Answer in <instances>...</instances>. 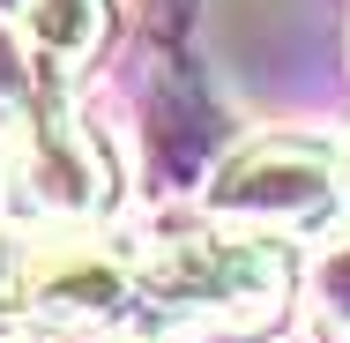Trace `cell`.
<instances>
[{"mask_svg": "<svg viewBox=\"0 0 350 343\" xmlns=\"http://www.w3.org/2000/svg\"><path fill=\"white\" fill-rule=\"evenodd\" d=\"M142 269V298L164 306V314H187V321H209V329H269L291 298V254H283L269 231H172L157 239L135 262Z\"/></svg>", "mask_w": 350, "mask_h": 343, "instance_id": "6da1fadb", "label": "cell"}, {"mask_svg": "<svg viewBox=\"0 0 350 343\" xmlns=\"http://www.w3.org/2000/svg\"><path fill=\"white\" fill-rule=\"evenodd\" d=\"M336 179H343L336 149H321L306 135H261V142H246L239 157H224V172L209 187V216L254 224V231L313 224L336 202Z\"/></svg>", "mask_w": 350, "mask_h": 343, "instance_id": "7a4b0ae2", "label": "cell"}, {"mask_svg": "<svg viewBox=\"0 0 350 343\" xmlns=\"http://www.w3.org/2000/svg\"><path fill=\"white\" fill-rule=\"evenodd\" d=\"M15 142V179H23V202L38 216H60V224H82V216H105L112 209V164L105 149L68 120V105L45 90L15 127H0Z\"/></svg>", "mask_w": 350, "mask_h": 343, "instance_id": "3957f363", "label": "cell"}, {"mask_svg": "<svg viewBox=\"0 0 350 343\" xmlns=\"http://www.w3.org/2000/svg\"><path fill=\"white\" fill-rule=\"evenodd\" d=\"M142 298V269L127 254H105V246H53L30 262V298L23 314L45 321V329H105L120 321Z\"/></svg>", "mask_w": 350, "mask_h": 343, "instance_id": "277c9868", "label": "cell"}, {"mask_svg": "<svg viewBox=\"0 0 350 343\" xmlns=\"http://www.w3.org/2000/svg\"><path fill=\"white\" fill-rule=\"evenodd\" d=\"M23 30L45 60H90L112 30V0H30Z\"/></svg>", "mask_w": 350, "mask_h": 343, "instance_id": "5b68a950", "label": "cell"}, {"mask_svg": "<svg viewBox=\"0 0 350 343\" xmlns=\"http://www.w3.org/2000/svg\"><path fill=\"white\" fill-rule=\"evenodd\" d=\"M313 306H321V329L350 343V246H336L321 276H313Z\"/></svg>", "mask_w": 350, "mask_h": 343, "instance_id": "8992f818", "label": "cell"}, {"mask_svg": "<svg viewBox=\"0 0 350 343\" xmlns=\"http://www.w3.org/2000/svg\"><path fill=\"white\" fill-rule=\"evenodd\" d=\"M30 246H15V239H0V314H23V298H30Z\"/></svg>", "mask_w": 350, "mask_h": 343, "instance_id": "52a82bcc", "label": "cell"}, {"mask_svg": "<svg viewBox=\"0 0 350 343\" xmlns=\"http://www.w3.org/2000/svg\"><path fill=\"white\" fill-rule=\"evenodd\" d=\"M336 164H343V202H350V149H343V157H336Z\"/></svg>", "mask_w": 350, "mask_h": 343, "instance_id": "ba28073f", "label": "cell"}, {"mask_svg": "<svg viewBox=\"0 0 350 343\" xmlns=\"http://www.w3.org/2000/svg\"><path fill=\"white\" fill-rule=\"evenodd\" d=\"M135 343H149V336H135Z\"/></svg>", "mask_w": 350, "mask_h": 343, "instance_id": "9c48e42d", "label": "cell"}]
</instances>
